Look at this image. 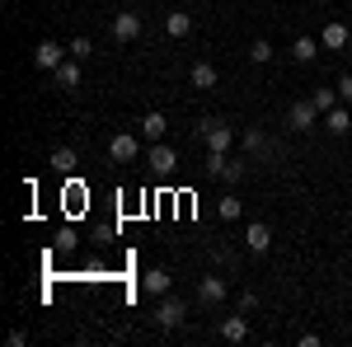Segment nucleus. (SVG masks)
<instances>
[{"instance_id":"6ab92c4d","label":"nucleus","mask_w":352,"mask_h":347,"mask_svg":"<svg viewBox=\"0 0 352 347\" xmlns=\"http://www.w3.org/2000/svg\"><path fill=\"white\" fill-rule=\"evenodd\" d=\"M146 291L151 295H169V272H164V267H151V272H146Z\"/></svg>"},{"instance_id":"f3484780","label":"nucleus","mask_w":352,"mask_h":347,"mask_svg":"<svg viewBox=\"0 0 352 347\" xmlns=\"http://www.w3.org/2000/svg\"><path fill=\"white\" fill-rule=\"evenodd\" d=\"M324 127L333 136H348L352 132V113H348V108H329V122H324Z\"/></svg>"},{"instance_id":"ddd939ff","label":"nucleus","mask_w":352,"mask_h":347,"mask_svg":"<svg viewBox=\"0 0 352 347\" xmlns=\"http://www.w3.org/2000/svg\"><path fill=\"white\" fill-rule=\"evenodd\" d=\"M146 164H151L155 174H169L179 160H174V150H169V146H160V141H155V146H151V155H146Z\"/></svg>"},{"instance_id":"2eb2a0df","label":"nucleus","mask_w":352,"mask_h":347,"mask_svg":"<svg viewBox=\"0 0 352 347\" xmlns=\"http://www.w3.org/2000/svg\"><path fill=\"white\" fill-rule=\"evenodd\" d=\"M164 132H169V117H164V113H146V117H141V136H146V141H160Z\"/></svg>"},{"instance_id":"f03ea898","label":"nucleus","mask_w":352,"mask_h":347,"mask_svg":"<svg viewBox=\"0 0 352 347\" xmlns=\"http://www.w3.org/2000/svg\"><path fill=\"white\" fill-rule=\"evenodd\" d=\"M207 174H212V179H221V183H240L249 169H244L240 160H230V155H207Z\"/></svg>"},{"instance_id":"39448f33","label":"nucleus","mask_w":352,"mask_h":347,"mask_svg":"<svg viewBox=\"0 0 352 347\" xmlns=\"http://www.w3.org/2000/svg\"><path fill=\"white\" fill-rule=\"evenodd\" d=\"M184 315H188V310H184V300L160 295V305H155V324H160V328H179V324H184Z\"/></svg>"},{"instance_id":"5701e85b","label":"nucleus","mask_w":352,"mask_h":347,"mask_svg":"<svg viewBox=\"0 0 352 347\" xmlns=\"http://www.w3.org/2000/svg\"><path fill=\"white\" fill-rule=\"evenodd\" d=\"M240 146L249 150V155H268V141H263V132H244Z\"/></svg>"},{"instance_id":"f257e3e1","label":"nucleus","mask_w":352,"mask_h":347,"mask_svg":"<svg viewBox=\"0 0 352 347\" xmlns=\"http://www.w3.org/2000/svg\"><path fill=\"white\" fill-rule=\"evenodd\" d=\"M197 141L207 146V155H226V150L235 146V132H230L226 122H217V117H202V122H197Z\"/></svg>"},{"instance_id":"423d86ee","label":"nucleus","mask_w":352,"mask_h":347,"mask_svg":"<svg viewBox=\"0 0 352 347\" xmlns=\"http://www.w3.org/2000/svg\"><path fill=\"white\" fill-rule=\"evenodd\" d=\"M66 56H71V47H61V43H52V38H47V43H38V52H33V61H38L43 71H56V66H61Z\"/></svg>"},{"instance_id":"b1692460","label":"nucleus","mask_w":352,"mask_h":347,"mask_svg":"<svg viewBox=\"0 0 352 347\" xmlns=\"http://www.w3.org/2000/svg\"><path fill=\"white\" fill-rule=\"evenodd\" d=\"M249 56L263 66V61H272V43H263V38H254V47H249Z\"/></svg>"},{"instance_id":"f8f14e48","label":"nucleus","mask_w":352,"mask_h":347,"mask_svg":"<svg viewBox=\"0 0 352 347\" xmlns=\"http://www.w3.org/2000/svg\"><path fill=\"white\" fill-rule=\"evenodd\" d=\"M221 338H226V343H244V338H249V315H230V320L221 324Z\"/></svg>"},{"instance_id":"0eeeda50","label":"nucleus","mask_w":352,"mask_h":347,"mask_svg":"<svg viewBox=\"0 0 352 347\" xmlns=\"http://www.w3.org/2000/svg\"><path fill=\"white\" fill-rule=\"evenodd\" d=\"M113 38H118V43H132V38H141V14H132V10L113 14Z\"/></svg>"},{"instance_id":"4468645a","label":"nucleus","mask_w":352,"mask_h":347,"mask_svg":"<svg viewBox=\"0 0 352 347\" xmlns=\"http://www.w3.org/2000/svg\"><path fill=\"white\" fill-rule=\"evenodd\" d=\"M164 33H169V38H188L192 33V14H184V10L164 14Z\"/></svg>"},{"instance_id":"bb28decb","label":"nucleus","mask_w":352,"mask_h":347,"mask_svg":"<svg viewBox=\"0 0 352 347\" xmlns=\"http://www.w3.org/2000/svg\"><path fill=\"white\" fill-rule=\"evenodd\" d=\"M338 99H348V104H352V76H343V80H338Z\"/></svg>"},{"instance_id":"aec40b11","label":"nucleus","mask_w":352,"mask_h":347,"mask_svg":"<svg viewBox=\"0 0 352 347\" xmlns=\"http://www.w3.org/2000/svg\"><path fill=\"white\" fill-rule=\"evenodd\" d=\"M292 56H296V61H305V66H310V61H315V56H320V43H315V38H296V43H292Z\"/></svg>"},{"instance_id":"6e6552de","label":"nucleus","mask_w":352,"mask_h":347,"mask_svg":"<svg viewBox=\"0 0 352 347\" xmlns=\"http://www.w3.org/2000/svg\"><path fill=\"white\" fill-rule=\"evenodd\" d=\"M52 80H56V89H66V94H71V89H80V61H76V56H66V61L52 71Z\"/></svg>"},{"instance_id":"a211bd4d","label":"nucleus","mask_w":352,"mask_h":347,"mask_svg":"<svg viewBox=\"0 0 352 347\" xmlns=\"http://www.w3.org/2000/svg\"><path fill=\"white\" fill-rule=\"evenodd\" d=\"M56 169V174H71V169H76V150H71V146H56L52 150V160H47Z\"/></svg>"},{"instance_id":"393cba45","label":"nucleus","mask_w":352,"mask_h":347,"mask_svg":"<svg viewBox=\"0 0 352 347\" xmlns=\"http://www.w3.org/2000/svg\"><path fill=\"white\" fill-rule=\"evenodd\" d=\"M71 56H76V61L94 56V43H89V38H71Z\"/></svg>"},{"instance_id":"9d476101","label":"nucleus","mask_w":352,"mask_h":347,"mask_svg":"<svg viewBox=\"0 0 352 347\" xmlns=\"http://www.w3.org/2000/svg\"><path fill=\"white\" fill-rule=\"evenodd\" d=\"M320 47H324V52H343V47H348V24H324Z\"/></svg>"},{"instance_id":"4be33fe9","label":"nucleus","mask_w":352,"mask_h":347,"mask_svg":"<svg viewBox=\"0 0 352 347\" xmlns=\"http://www.w3.org/2000/svg\"><path fill=\"white\" fill-rule=\"evenodd\" d=\"M310 104L320 108V113H329V108H338V89H329V85H324V89H315V94H310Z\"/></svg>"},{"instance_id":"9b49d317","label":"nucleus","mask_w":352,"mask_h":347,"mask_svg":"<svg viewBox=\"0 0 352 347\" xmlns=\"http://www.w3.org/2000/svg\"><path fill=\"white\" fill-rule=\"evenodd\" d=\"M197 300H202V305H221V300H226V282H221V277H202V282H197Z\"/></svg>"},{"instance_id":"1a4fd4ad","label":"nucleus","mask_w":352,"mask_h":347,"mask_svg":"<svg viewBox=\"0 0 352 347\" xmlns=\"http://www.w3.org/2000/svg\"><path fill=\"white\" fill-rule=\"evenodd\" d=\"M244 244H249L254 254H268V249H272V230L263 225V221H254V225L244 230Z\"/></svg>"},{"instance_id":"7ed1b4c3","label":"nucleus","mask_w":352,"mask_h":347,"mask_svg":"<svg viewBox=\"0 0 352 347\" xmlns=\"http://www.w3.org/2000/svg\"><path fill=\"white\" fill-rule=\"evenodd\" d=\"M315 117H320V108L310 104V99H292V108H287L292 132H315Z\"/></svg>"},{"instance_id":"412c9836","label":"nucleus","mask_w":352,"mask_h":347,"mask_svg":"<svg viewBox=\"0 0 352 347\" xmlns=\"http://www.w3.org/2000/svg\"><path fill=\"white\" fill-rule=\"evenodd\" d=\"M217 212H221V221H240L244 202H240V197H235V192H226V197H221V202H217Z\"/></svg>"},{"instance_id":"dca6fc26","label":"nucleus","mask_w":352,"mask_h":347,"mask_svg":"<svg viewBox=\"0 0 352 347\" xmlns=\"http://www.w3.org/2000/svg\"><path fill=\"white\" fill-rule=\"evenodd\" d=\"M188 80H192V89H217V66L212 61H197Z\"/></svg>"},{"instance_id":"20e7f679","label":"nucleus","mask_w":352,"mask_h":347,"mask_svg":"<svg viewBox=\"0 0 352 347\" xmlns=\"http://www.w3.org/2000/svg\"><path fill=\"white\" fill-rule=\"evenodd\" d=\"M136 155H141V141H136L132 132H118V136L109 141V160H113V164H132Z\"/></svg>"},{"instance_id":"a878e982","label":"nucleus","mask_w":352,"mask_h":347,"mask_svg":"<svg viewBox=\"0 0 352 347\" xmlns=\"http://www.w3.org/2000/svg\"><path fill=\"white\" fill-rule=\"evenodd\" d=\"M240 310H244V315H254V310H258V295L244 291V295H240Z\"/></svg>"}]
</instances>
